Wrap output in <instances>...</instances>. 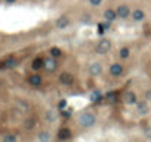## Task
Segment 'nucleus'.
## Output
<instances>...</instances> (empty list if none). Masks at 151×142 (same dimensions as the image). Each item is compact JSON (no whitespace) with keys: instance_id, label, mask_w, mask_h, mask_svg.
I'll list each match as a JSON object with an SVG mask.
<instances>
[{"instance_id":"obj_13","label":"nucleus","mask_w":151,"mask_h":142,"mask_svg":"<svg viewBox=\"0 0 151 142\" xmlns=\"http://www.w3.org/2000/svg\"><path fill=\"white\" fill-rule=\"evenodd\" d=\"M56 25H57V28H60V29L66 28L68 25H69V18H66V16L59 18V19H57V22H56Z\"/></svg>"},{"instance_id":"obj_8","label":"nucleus","mask_w":151,"mask_h":142,"mask_svg":"<svg viewBox=\"0 0 151 142\" xmlns=\"http://www.w3.org/2000/svg\"><path fill=\"white\" fill-rule=\"evenodd\" d=\"M59 81L63 84V85H70V84H73V75H70V73H62L60 76H59Z\"/></svg>"},{"instance_id":"obj_7","label":"nucleus","mask_w":151,"mask_h":142,"mask_svg":"<svg viewBox=\"0 0 151 142\" xmlns=\"http://www.w3.org/2000/svg\"><path fill=\"white\" fill-rule=\"evenodd\" d=\"M101 72H103L101 63L95 62V63H93L91 66H90V73H91L93 76H98V75H101Z\"/></svg>"},{"instance_id":"obj_10","label":"nucleus","mask_w":151,"mask_h":142,"mask_svg":"<svg viewBox=\"0 0 151 142\" xmlns=\"http://www.w3.org/2000/svg\"><path fill=\"white\" fill-rule=\"evenodd\" d=\"M144 16H145V13L141 10V9H135L134 12H132V19L134 21H136V22H140V21H142L144 19Z\"/></svg>"},{"instance_id":"obj_19","label":"nucleus","mask_w":151,"mask_h":142,"mask_svg":"<svg viewBox=\"0 0 151 142\" xmlns=\"http://www.w3.org/2000/svg\"><path fill=\"white\" fill-rule=\"evenodd\" d=\"M50 54H52V57H60L62 56V50L57 48V47H53L52 50H50Z\"/></svg>"},{"instance_id":"obj_23","label":"nucleus","mask_w":151,"mask_h":142,"mask_svg":"<svg viewBox=\"0 0 151 142\" xmlns=\"http://www.w3.org/2000/svg\"><path fill=\"white\" fill-rule=\"evenodd\" d=\"M38 141H50V133L41 132V133L38 135Z\"/></svg>"},{"instance_id":"obj_11","label":"nucleus","mask_w":151,"mask_h":142,"mask_svg":"<svg viewBox=\"0 0 151 142\" xmlns=\"http://www.w3.org/2000/svg\"><path fill=\"white\" fill-rule=\"evenodd\" d=\"M46 120L50 122V123L56 122V120H57V111H54V110H48V111H46Z\"/></svg>"},{"instance_id":"obj_12","label":"nucleus","mask_w":151,"mask_h":142,"mask_svg":"<svg viewBox=\"0 0 151 142\" xmlns=\"http://www.w3.org/2000/svg\"><path fill=\"white\" fill-rule=\"evenodd\" d=\"M16 107H18V110L22 111V113H25V111L30 110V104H28V102H25L23 100H18V101H16Z\"/></svg>"},{"instance_id":"obj_1","label":"nucleus","mask_w":151,"mask_h":142,"mask_svg":"<svg viewBox=\"0 0 151 142\" xmlns=\"http://www.w3.org/2000/svg\"><path fill=\"white\" fill-rule=\"evenodd\" d=\"M78 123L82 127H91L95 123V116L91 114V113H82L79 116V119H78Z\"/></svg>"},{"instance_id":"obj_3","label":"nucleus","mask_w":151,"mask_h":142,"mask_svg":"<svg viewBox=\"0 0 151 142\" xmlns=\"http://www.w3.org/2000/svg\"><path fill=\"white\" fill-rule=\"evenodd\" d=\"M116 13H117V16H119V18L126 19V18L129 16V13H131V10H129V7H128L126 5H120V6L116 9Z\"/></svg>"},{"instance_id":"obj_25","label":"nucleus","mask_w":151,"mask_h":142,"mask_svg":"<svg viewBox=\"0 0 151 142\" xmlns=\"http://www.w3.org/2000/svg\"><path fill=\"white\" fill-rule=\"evenodd\" d=\"M144 135H145V138H147V139H151V127L145 129V131H144Z\"/></svg>"},{"instance_id":"obj_5","label":"nucleus","mask_w":151,"mask_h":142,"mask_svg":"<svg viewBox=\"0 0 151 142\" xmlns=\"http://www.w3.org/2000/svg\"><path fill=\"white\" fill-rule=\"evenodd\" d=\"M122 100L126 102V104H136V95L132 91H126V92L123 94Z\"/></svg>"},{"instance_id":"obj_4","label":"nucleus","mask_w":151,"mask_h":142,"mask_svg":"<svg viewBox=\"0 0 151 142\" xmlns=\"http://www.w3.org/2000/svg\"><path fill=\"white\" fill-rule=\"evenodd\" d=\"M109 70H110V75L111 76H120L122 72H123V66H122L120 63H113Z\"/></svg>"},{"instance_id":"obj_16","label":"nucleus","mask_w":151,"mask_h":142,"mask_svg":"<svg viewBox=\"0 0 151 142\" xmlns=\"http://www.w3.org/2000/svg\"><path fill=\"white\" fill-rule=\"evenodd\" d=\"M41 68H44V60L43 59H35L34 62H32V69L34 70H38V69H41Z\"/></svg>"},{"instance_id":"obj_17","label":"nucleus","mask_w":151,"mask_h":142,"mask_svg":"<svg viewBox=\"0 0 151 142\" xmlns=\"http://www.w3.org/2000/svg\"><path fill=\"white\" fill-rule=\"evenodd\" d=\"M30 84L34 85V86H38V85L41 84V76H40V75H32V76H30Z\"/></svg>"},{"instance_id":"obj_2","label":"nucleus","mask_w":151,"mask_h":142,"mask_svg":"<svg viewBox=\"0 0 151 142\" xmlns=\"http://www.w3.org/2000/svg\"><path fill=\"white\" fill-rule=\"evenodd\" d=\"M110 48H111V43L109 40H106V38H103L101 41H98V44L95 47V51L98 54H106V53H109Z\"/></svg>"},{"instance_id":"obj_27","label":"nucleus","mask_w":151,"mask_h":142,"mask_svg":"<svg viewBox=\"0 0 151 142\" xmlns=\"http://www.w3.org/2000/svg\"><path fill=\"white\" fill-rule=\"evenodd\" d=\"M65 107H66V100H62L59 102V109H65Z\"/></svg>"},{"instance_id":"obj_26","label":"nucleus","mask_w":151,"mask_h":142,"mask_svg":"<svg viewBox=\"0 0 151 142\" xmlns=\"http://www.w3.org/2000/svg\"><path fill=\"white\" fill-rule=\"evenodd\" d=\"M101 2H103V0H90V3L93 6H100V5H101Z\"/></svg>"},{"instance_id":"obj_24","label":"nucleus","mask_w":151,"mask_h":142,"mask_svg":"<svg viewBox=\"0 0 151 142\" xmlns=\"http://www.w3.org/2000/svg\"><path fill=\"white\" fill-rule=\"evenodd\" d=\"M100 98H101V94H100V92H93V94H91V100H93V101H97V100H100Z\"/></svg>"},{"instance_id":"obj_9","label":"nucleus","mask_w":151,"mask_h":142,"mask_svg":"<svg viewBox=\"0 0 151 142\" xmlns=\"http://www.w3.org/2000/svg\"><path fill=\"white\" fill-rule=\"evenodd\" d=\"M136 111L140 113L141 116H145V114H148V111H150V109H148V104L147 102H138V106H136Z\"/></svg>"},{"instance_id":"obj_15","label":"nucleus","mask_w":151,"mask_h":142,"mask_svg":"<svg viewBox=\"0 0 151 142\" xmlns=\"http://www.w3.org/2000/svg\"><path fill=\"white\" fill-rule=\"evenodd\" d=\"M60 141H66L70 138V131L69 129H60L59 131V136H57Z\"/></svg>"},{"instance_id":"obj_14","label":"nucleus","mask_w":151,"mask_h":142,"mask_svg":"<svg viewBox=\"0 0 151 142\" xmlns=\"http://www.w3.org/2000/svg\"><path fill=\"white\" fill-rule=\"evenodd\" d=\"M116 16H117V13H116V10H113V9H107L106 12H104V18H106V21H115L116 19Z\"/></svg>"},{"instance_id":"obj_21","label":"nucleus","mask_w":151,"mask_h":142,"mask_svg":"<svg viewBox=\"0 0 151 142\" xmlns=\"http://www.w3.org/2000/svg\"><path fill=\"white\" fill-rule=\"evenodd\" d=\"M119 56L122 57V59H126V57H129V48H126V47H123L120 51H119Z\"/></svg>"},{"instance_id":"obj_18","label":"nucleus","mask_w":151,"mask_h":142,"mask_svg":"<svg viewBox=\"0 0 151 142\" xmlns=\"http://www.w3.org/2000/svg\"><path fill=\"white\" fill-rule=\"evenodd\" d=\"M23 127H25V129H28V131H31V129H34V127H35V122H34L32 119L25 120V122H23Z\"/></svg>"},{"instance_id":"obj_28","label":"nucleus","mask_w":151,"mask_h":142,"mask_svg":"<svg viewBox=\"0 0 151 142\" xmlns=\"http://www.w3.org/2000/svg\"><path fill=\"white\" fill-rule=\"evenodd\" d=\"M7 3H13V2H16V0H6Z\"/></svg>"},{"instance_id":"obj_20","label":"nucleus","mask_w":151,"mask_h":142,"mask_svg":"<svg viewBox=\"0 0 151 142\" xmlns=\"http://www.w3.org/2000/svg\"><path fill=\"white\" fill-rule=\"evenodd\" d=\"M13 66H16V60L15 59H7L3 63V68H13Z\"/></svg>"},{"instance_id":"obj_6","label":"nucleus","mask_w":151,"mask_h":142,"mask_svg":"<svg viewBox=\"0 0 151 142\" xmlns=\"http://www.w3.org/2000/svg\"><path fill=\"white\" fill-rule=\"evenodd\" d=\"M44 69L47 72H54L57 69V62L54 59H47L44 60Z\"/></svg>"},{"instance_id":"obj_22","label":"nucleus","mask_w":151,"mask_h":142,"mask_svg":"<svg viewBox=\"0 0 151 142\" xmlns=\"http://www.w3.org/2000/svg\"><path fill=\"white\" fill-rule=\"evenodd\" d=\"M16 139H18V136H16V135H12V133H10V135H6V136L3 138V141H6V142H15Z\"/></svg>"}]
</instances>
